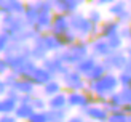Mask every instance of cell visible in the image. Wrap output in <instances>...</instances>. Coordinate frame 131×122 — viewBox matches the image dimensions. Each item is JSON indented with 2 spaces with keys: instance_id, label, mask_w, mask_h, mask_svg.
I'll use <instances>...</instances> for the list:
<instances>
[{
  "instance_id": "obj_1",
  "label": "cell",
  "mask_w": 131,
  "mask_h": 122,
  "mask_svg": "<svg viewBox=\"0 0 131 122\" xmlns=\"http://www.w3.org/2000/svg\"><path fill=\"white\" fill-rule=\"evenodd\" d=\"M120 87V82H118V76L114 74V72H106L101 79L93 80V82H88L86 85V92L93 93L96 96L97 101H102L109 98L114 92H117Z\"/></svg>"
},
{
  "instance_id": "obj_2",
  "label": "cell",
  "mask_w": 131,
  "mask_h": 122,
  "mask_svg": "<svg viewBox=\"0 0 131 122\" xmlns=\"http://www.w3.org/2000/svg\"><path fill=\"white\" fill-rule=\"evenodd\" d=\"M69 19H70V31L80 40H88V39L99 35V26H94L83 13L75 11L69 16Z\"/></svg>"
},
{
  "instance_id": "obj_3",
  "label": "cell",
  "mask_w": 131,
  "mask_h": 122,
  "mask_svg": "<svg viewBox=\"0 0 131 122\" xmlns=\"http://www.w3.org/2000/svg\"><path fill=\"white\" fill-rule=\"evenodd\" d=\"M27 29L29 24L26 23L24 16L21 15H3L0 19V31L5 35H8L10 40L23 42V35Z\"/></svg>"
},
{
  "instance_id": "obj_4",
  "label": "cell",
  "mask_w": 131,
  "mask_h": 122,
  "mask_svg": "<svg viewBox=\"0 0 131 122\" xmlns=\"http://www.w3.org/2000/svg\"><path fill=\"white\" fill-rule=\"evenodd\" d=\"M90 55V42L88 40H80L64 47L61 51H58V56L67 64L69 68H74L77 63H80L85 56Z\"/></svg>"
},
{
  "instance_id": "obj_5",
  "label": "cell",
  "mask_w": 131,
  "mask_h": 122,
  "mask_svg": "<svg viewBox=\"0 0 131 122\" xmlns=\"http://www.w3.org/2000/svg\"><path fill=\"white\" fill-rule=\"evenodd\" d=\"M59 80L62 83V88L66 90V92H75V90H86V85L88 82L86 79L78 72V71H75L74 68H69L66 72L59 77Z\"/></svg>"
},
{
  "instance_id": "obj_6",
  "label": "cell",
  "mask_w": 131,
  "mask_h": 122,
  "mask_svg": "<svg viewBox=\"0 0 131 122\" xmlns=\"http://www.w3.org/2000/svg\"><path fill=\"white\" fill-rule=\"evenodd\" d=\"M102 64L106 66V69L109 72H114V71H123L126 68V63H128V56L125 53V50H112L110 55L106 56L104 60H101Z\"/></svg>"
},
{
  "instance_id": "obj_7",
  "label": "cell",
  "mask_w": 131,
  "mask_h": 122,
  "mask_svg": "<svg viewBox=\"0 0 131 122\" xmlns=\"http://www.w3.org/2000/svg\"><path fill=\"white\" fill-rule=\"evenodd\" d=\"M43 68H47L51 74H53V77H61L66 71L69 69V66L66 64L59 56H58V53H53V55H48L45 60L40 63Z\"/></svg>"
},
{
  "instance_id": "obj_8",
  "label": "cell",
  "mask_w": 131,
  "mask_h": 122,
  "mask_svg": "<svg viewBox=\"0 0 131 122\" xmlns=\"http://www.w3.org/2000/svg\"><path fill=\"white\" fill-rule=\"evenodd\" d=\"M80 112L86 119H90L91 122H107V119H109V111L101 105V103H94V105L85 108Z\"/></svg>"
},
{
  "instance_id": "obj_9",
  "label": "cell",
  "mask_w": 131,
  "mask_h": 122,
  "mask_svg": "<svg viewBox=\"0 0 131 122\" xmlns=\"http://www.w3.org/2000/svg\"><path fill=\"white\" fill-rule=\"evenodd\" d=\"M70 31V19L69 15H62V13H54L53 15V21H51V27L50 32L58 37L64 35L66 32Z\"/></svg>"
},
{
  "instance_id": "obj_10",
  "label": "cell",
  "mask_w": 131,
  "mask_h": 122,
  "mask_svg": "<svg viewBox=\"0 0 131 122\" xmlns=\"http://www.w3.org/2000/svg\"><path fill=\"white\" fill-rule=\"evenodd\" d=\"M110 47H109V43L106 39H102V37H93L91 39V42H90V55H93L94 58H97V60H104L106 56L110 55Z\"/></svg>"
},
{
  "instance_id": "obj_11",
  "label": "cell",
  "mask_w": 131,
  "mask_h": 122,
  "mask_svg": "<svg viewBox=\"0 0 131 122\" xmlns=\"http://www.w3.org/2000/svg\"><path fill=\"white\" fill-rule=\"evenodd\" d=\"M19 103V93L8 88L5 96H0V114H13Z\"/></svg>"
},
{
  "instance_id": "obj_12",
  "label": "cell",
  "mask_w": 131,
  "mask_h": 122,
  "mask_svg": "<svg viewBox=\"0 0 131 122\" xmlns=\"http://www.w3.org/2000/svg\"><path fill=\"white\" fill-rule=\"evenodd\" d=\"M27 79H29V80H32V83H34L37 88H40V87H43L48 80L53 79V74H51L47 68H43L42 64L38 63L37 66H35V69L30 72V76L27 77Z\"/></svg>"
},
{
  "instance_id": "obj_13",
  "label": "cell",
  "mask_w": 131,
  "mask_h": 122,
  "mask_svg": "<svg viewBox=\"0 0 131 122\" xmlns=\"http://www.w3.org/2000/svg\"><path fill=\"white\" fill-rule=\"evenodd\" d=\"M38 37H40V40L43 43V47L47 48V51L50 55H53V53H58V51H61L64 48V45L61 42V39L54 35V34H51V32H45V34H38Z\"/></svg>"
},
{
  "instance_id": "obj_14",
  "label": "cell",
  "mask_w": 131,
  "mask_h": 122,
  "mask_svg": "<svg viewBox=\"0 0 131 122\" xmlns=\"http://www.w3.org/2000/svg\"><path fill=\"white\" fill-rule=\"evenodd\" d=\"M26 8V0H0V10L3 15H21Z\"/></svg>"
},
{
  "instance_id": "obj_15",
  "label": "cell",
  "mask_w": 131,
  "mask_h": 122,
  "mask_svg": "<svg viewBox=\"0 0 131 122\" xmlns=\"http://www.w3.org/2000/svg\"><path fill=\"white\" fill-rule=\"evenodd\" d=\"M82 2L80 0H53L54 13H62V15H72V13L78 11Z\"/></svg>"
},
{
  "instance_id": "obj_16",
  "label": "cell",
  "mask_w": 131,
  "mask_h": 122,
  "mask_svg": "<svg viewBox=\"0 0 131 122\" xmlns=\"http://www.w3.org/2000/svg\"><path fill=\"white\" fill-rule=\"evenodd\" d=\"M13 90H15L16 93H19V96L21 95H35V93H38L37 92V87L32 83V80H29L27 77H18V80L15 82V85L11 87Z\"/></svg>"
},
{
  "instance_id": "obj_17",
  "label": "cell",
  "mask_w": 131,
  "mask_h": 122,
  "mask_svg": "<svg viewBox=\"0 0 131 122\" xmlns=\"http://www.w3.org/2000/svg\"><path fill=\"white\" fill-rule=\"evenodd\" d=\"M120 29H122V24L117 21V19H107V21H102L99 24V37L102 39H109L115 34H120Z\"/></svg>"
},
{
  "instance_id": "obj_18",
  "label": "cell",
  "mask_w": 131,
  "mask_h": 122,
  "mask_svg": "<svg viewBox=\"0 0 131 122\" xmlns=\"http://www.w3.org/2000/svg\"><path fill=\"white\" fill-rule=\"evenodd\" d=\"M48 55H50V53L47 51V48L43 47L40 37L37 35L34 40L30 42V58H32L34 61H37V63H42Z\"/></svg>"
},
{
  "instance_id": "obj_19",
  "label": "cell",
  "mask_w": 131,
  "mask_h": 122,
  "mask_svg": "<svg viewBox=\"0 0 131 122\" xmlns=\"http://www.w3.org/2000/svg\"><path fill=\"white\" fill-rule=\"evenodd\" d=\"M53 15H54V13H40V16L37 18V21L34 23L32 29H34L37 34H45V32H50L51 21H53Z\"/></svg>"
},
{
  "instance_id": "obj_20",
  "label": "cell",
  "mask_w": 131,
  "mask_h": 122,
  "mask_svg": "<svg viewBox=\"0 0 131 122\" xmlns=\"http://www.w3.org/2000/svg\"><path fill=\"white\" fill-rule=\"evenodd\" d=\"M40 13H42V11L38 10L35 0H27V2H26V8H24L23 16H24V19H26V23L29 24V27H32V26H34V23L37 21V18L40 16Z\"/></svg>"
},
{
  "instance_id": "obj_21",
  "label": "cell",
  "mask_w": 131,
  "mask_h": 122,
  "mask_svg": "<svg viewBox=\"0 0 131 122\" xmlns=\"http://www.w3.org/2000/svg\"><path fill=\"white\" fill-rule=\"evenodd\" d=\"M62 90L64 88H62V83L59 80V77H53V79L48 80L43 87H40V93L45 96V98H50V96L59 93V92H62Z\"/></svg>"
},
{
  "instance_id": "obj_22",
  "label": "cell",
  "mask_w": 131,
  "mask_h": 122,
  "mask_svg": "<svg viewBox=\"0 0 131 122\" xmlns=\"http://www.w3.org/2000/svg\"><path fill=\"white\" fill-rule=\"evenodd\" d=\"M97 61H101V60L94 58L93 55H88V56H85L80 63H77L75 66H74V69H75V71H78V72H80L83 77H86V74H88L90 71L96 66V63H97Z\"/></svg>"
},
{
  "instance_id": "obj_23",
  "label": "cell",
  "mask_w": 131,
  "mask_h": 122,
  "mask_svg": "<svg viewBox=\"0 0 131 122\" xmlns=\"http://www.w3.org/2000/svg\"><path fill=\"white\" fill-rule=\"evenodd\" d=\"M48 109H67V92L56 93L48 98Z\"/></svg>"
},
{
  "instance_id": "obj_24",
  "label": "cell",
  "mask_w": 131,
  "mask_h": 122,
  "mask_svg": "<svg viewBox=\"0 0 131 122\" xmlns=\"http://www.w3.org/2000/svg\"><path fill=\"white\" fill-rule=\"evenodd\" d=\"M34 111L35 109H34V106H32L30 103H18V106H16V109H15L13 114L16 116L18 120H27Z\"/></svg>"
},
{
  "instance_id": "obj_25",
  "label": "cell",
  "mask_w": 131,
  "mask_h": 122,
  "mask_svg": "<svg viewBox=\"0 0 131 122\" xmlns=\"http://www.w3.org/2000/svg\"><path fill=\"white\" fill-rule=\"evenodd\" d=\"M106 72H109V71H107L106 66L102 64V61H97V63H96V66L86 74V77H85V79H86V82H93V80L101 79V77L106 74Z\"/></svg>"
},
{
  "instance_id": "obj_26",
  "label": "cell",
  "mask_w": 131,
  "mask_h": 122,
  "mask_svg": "<svg viewBox=\"0 0 131 122\" xmlns=\"http://www.w3.org/2000/svg\"><path fill=\"white\" fill-rule=\"evenodd\" d=\"M48 122H66L69 117V109H47Z\"/></svg>"
},
{
  "instance_id": "obj_27",
  "label": "cell",
  "mask_w": 131,
  "mask_h": 122,
  "mask_svg": "<svg viewBox=\"0 0 131 122\" xmlns=\"http://www.w3.org/2000/svg\"><path fill=\"white\" fill-rule=\"evenodd\" d=\"M30 105L34 106L35 111H47L48 109V98H45L42 93H35V95H32Z\"/></svg>"
},
{
  "instance_id": "obj_28",
  "label": "cell",
  "mask_w": 131,
  "mask_h": 122,
  "mask_svg": "<svg viewBox=\"0 0 131 122\" xmlns=\"http://www.w3.org/2000/svg\"><path fill=\"white\" fill-rule=\"evenodd\" d=\"M126 8H128V2H125V0H115L112 5H109V13H110V16L117 18Z\"/></svg>"
},
{
  "instance_id": "obj_29",
  "label": "cell",
  "mask_w": 131,
  "mask_h": 122,
  "mask_svg": "<svg viewBox=\"0 0 131 122\" xmlns=\"http://www.w3.org/2000/svg\"><path fill=\"white\" fill-rule=\"evenodd\" d=\"M107 122H129V116L123 109H117V111L109 114Z\"/></svg>"
},
{
  "instance_id": "obj_30",
  "label": "cell",
  "mask_w": 131,
  "mask_h": 122,
  "mask_svg": "<svg viewBox=\"0 0 131 122\" xmlns=\"http://www.w3.org/2000/svg\"><path fill=\"white\" fill-rule=\"evenodd\" d=\"M86 16H88V19H90V21L93 23L94 26H99V24L104 21V19H102V13L97 10V8H91V10L86 13Z\"/></svg>"
},
{
  "instance_id": "obj_31",
  "label": "cell",
  "mask_w": 131,
  "mask_h": 122,
  "mask_svg": "<svg viewBox=\"0 0 131 122\" xmlns=\"http://www.w3.org/2000/svg\"><path fill=\"white\" fill-rule=\"evenodd\" d=\"M26 122H48V112L47 111H34Z\"/></svg>"
},
{
  "instance_id": "obj_32",
  "label": "cell",
  "mask_w": 131,
  "mask_h": 122,
  "mask_svg": "<svg viewBox=\"0 0 131 122\" xmlns=\"http://www.w3.org/2000/svg\"><path fill=\"white\" fill-rule=\"evenodd\" d=\"M117 76H118L120 87H131V72H128L126 69H123Z\"/></svg>"
},
{
  "instance_id": "obj_33",
  "label": "cell",
  "mask_w": 131,
  "mask_h": 122,
  "mask_svg": "<svg viewBox=\"0 0 131 122\" xmlns=\"http://www.w3.org/2000/svg\"><path fill=\"white\" fill-rule=\"evenodd\" d=\"M118 93H120V98H122L123 106L131 105V87H122V88H118Z\"/></svg>"
},
{
  "instance_id": "obj_34",
  "label": "cell",
  "mask_w": 131,
  "mask_h": 122,
  "mask_svg": "<svg viewBox=\"0 0 131 122\" xmlns=\"http://www.w3.org/2000/svg\"><path fill=\"white\" fill-rule=\"evenodd\" d=\"M59 39H61V42H62V45H64V47H67V45H70V43H74V42H77V40H78V39H77V35H75L72 31L66 32V34H64V35H61Z\"/></svg>"
},
{
  "instance_id": "obj_35",
  "label": "cell",
  "mask_w": 131,
  "mask_h": 122,
  "mask_svg": "<svg viewBox=\"0 0 131 122\" xmlns=\"http://www.w3.org/2000/svg\"><path fill=\"white\" fill-rule=\"evenodd\" d=\"M18 77H19V76H18L16 72H13V71H8V72L3 76V80H5L6 85H8V88H11L13 85H15V82L18 80Z\"/></svg>"
},
{
  "instance_id": "obj_36",
  "label": "cell",
  "mask_w": 131,
  "mask_h": 122,
  "mask_svg": "<svg viewBox=\"0 0 131 122\" xmlns=\"http://www.w3.org/2000/svg\"><path fill=\"white\" fill-rule=\"evenodd\" d=\"M8 43H10V39H8V35H5L3 32L0 31V55H3V53H5L6 47H8Z\"/></svg>"
},
{
  "instance_id": "obj_37",
  "label": "cell",
  "mask_w": 131,
  "mask_h": 122,
  "mask_svg": "<svg viewBox=\"0 0 131 122\" xmlns=\"http://www.w3.org/2000/svg\"><path fill=\"white\" fill-rule=\"evenodd\" d=\"M66 122H91L90 119H86L85 116L80 112V114H74V116H69L67 117V120Z\"/></svg>"
},
{
  "instance_id": "obj_38",
  "label": "cell",
  "mask_w": 131,
  "mask_h": 122,
  "mask_svg": "<svg viewBox=\"0 0 131 122\" xmlns=\"http://www.w3.org/2000/svg\"><path fill=\"white\" fill-rule=\"evenodd\" d=\"M8 71H10L8 63H6V60L3 58V55H0V77H3Z\"/></svg>"
},
{
  "instance_id": "obj_39",
  "label": "cell",
  "mask_w": 131,
  "mask_h": 122,
  "mask_svg": "<svg viewBox=\"0 0 131 122\" xmlns=\"http://www.w3.org/2000/svg\"><path fill=\"white\" fill-rule=\"evenodd\" d=\"M0 122H18L15 114H0Z\"/></svg>"
},
{
  "instance_id": "obj_40",
  "label": "cell",
  "mask_w": 131,
  "mask_h": 122,
  "mask_svg": "<svg viewBox=\"0 0 131 122\" xmlns=\"http://www.w3.org/2000/svg\"><path fill=\"white\" fill-rule=\"evenodd\" d=\"M6 92H8V85L5 83L3 77H0V96H5Z\"/></svg>"
},
{
  "instance_id": "obj_41",
  "label": "cell",
  "mask_w": 131,
  "mask_h": 122,
  "mask_svg": "<svg viewBox=\"0 0 131 122\" xmlns=\"http://www.w3.org/2000/svg\"><path fill=\"white\" fill-rule=\"evenodd\" d=\"M96 5H99V6H109V5H112L115 0H94Z\"/></svg>"
},
{
  "instance_id": "obj_42",
  "label": "cell",
  "mask_w": 131,
  "mask_h": 122,
  "mask_svg": "<svg viewBox=\"0 0 131 122\" xmlns=\"http://www.w3.org/2000/svg\"><path fill=\"white\" fill-rule=\"evenodd\" d=\"M2 16H3V13H2V10H0V19H2Z\"/></svg>"
},
{
  "instance_id": "obj_43",
  "label": "cell",
  "mask_w": 131,
  "mask_h": 122,
  "mask_svg": "<svg viewBox=\"0 0 131 122\" xmlns=\"http://www.w3.org/2000/svg\"><path fill=\"white\" fill-rule=\"evenodd\" d=\"M125 2H128V3H131V0H125Z\"/></svg>"
},
{
  "instance_id": "obj_44",
  "label": "cell",
  "mask_w": 131,
  "mask_h": 122,
  "mask_svg": "<svg viewBox=\"0 0 131 122\" xmlns=\"http://www.w3.org/2000/svg\"><path fill=\"white\" fill-rule=\"evenodd\" d=\"M18 122H26V120H18Z\"/></svg>"
},
{
  "instance_id": "obj_45",
  "label": "cell",
  "mask_w": 131,
  "mask_h": 122,
  "mask_svg": "<svg viewBox=\"0 0 131 122\" xmlns=\"http://www.w3.org/2000/svg\"><path fill=\"white\" fill-rule=\"evenodd\" d=\"M86 2H93V0H86Z\"/></svg>"
},
{
  "instance_id": "obj_46",
  "label": "cell",
  "mask_w": 131,
  "mask_h": 122,
  "mask_svg": "<svg viewBox=\"0 0 131 122\" xmlns=\"http://www.w3.org/2000/svg\"><path fill=\"white\" fill-rule=\"evenodd\" d=\"M129 122H131V119H129Z\"/></svg>"
}]
</instances>
